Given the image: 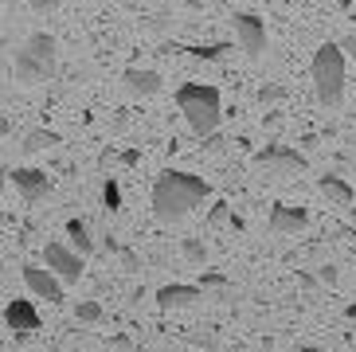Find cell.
<instances>
[{
	"mask_svg": "<svg viewBox=\"0 0 356 352\" xmlns=\"http://www.w3.org/2000/svg\"><path fill=\"white\" fill-rule=\"evenodd\" d=\"M235 35H239V47L251 59H259L262 51H266V24L254 16V12H235Z\"/></svg>",
	"mask_w": 356,
	"mask_h": 352,
	"instance_id": "6",
	"label": "cell"
},
{
	"mask_svg": "<svg viewBox=\"0 0 356 352\" xmlns=\"http://www.w3.org/2000/svg\"><path fill=\"white\" fill-rule=\"evenodd\" d=\"M24 282H28V290H32L35 298L51 301V305L63 301V286H59L63 278H59L55 270H43V266H35V262H28V266H24Z\"/></svg>",
	"mask_w": 356,
	"mask_h": 352,
	"instance_id": "8",
	"label": "cell"
},
{
	"mask_svg": "<svg viewBox=\"0 0 356 352\" xmlns=\"http://www.w3.org/2000/svg\"><path fill=\"white\" fill-rule=\"evenodd\" d=\"M196 301H204V286H180V282H172V286H161L157 290L161 310H188Z\"/></svg>",
	"mask_w": 356,
	"mask_h": 352,
	"instance_id": "12",
	"label": "cell"
},
{
	"mask_svg": "<svg viewBox=\"0 0 356 352\" xmlns=\"http://www.w3.org/2000/svg\"><path fill=\"white\" fill-rule=\"evenodd\" d=\"M314 90H317V102L337 110L345 102V47L341 43H321L314 51Z\"/></svg>",
	"mask_w": 356,
	"mask_h": 352,
	"instance_id": "3",
	"label": "cell"
},
{
	"mask_svg": "<svg viewBox=\"0 0 356 352\" xmlns=\"http://www.w3.org/2000/svg\"><path fill=\"white\" fill-rule=\"evenodd\" d=\"M28 4H32L35 16H51V12L63 8V0H28Z\"/></svg>",
	"mask_w": 356,
	"mask_h": 352,
	"instance_id": "22",
	"label": "cell"
},
{
	"mask_svg": "<svg viewBox=\"0 0 356 352\" xmlns=\"http://www.w3.org/2000/svg\"><path fill=\"white\" fill-rule=\"evenodd\" d=\"M341 47H345V55H353V59H356V35H345V40H341Z\"/></svg>",
	"mask_w": 356,
	"mask_h": 352,
	"instance_id": "27",
	"label": "cell"
},
{
	"mask_svg": "<svg viewBox=\"0 0 356 352\" xmlns=\"http://www.w3.org/2000/svg\"><path fill=\"white\" fill-rule=\"evenodd\" d=\"M345 313H348V317H353V321H356V301H353V305H348V310H345Z\"/></svg>",
	"mask_w": 356,
	"mask_h": 352,
	"instance_id": "29",
	"label": "cell"
},
{
	"mask_svg": "<svg viewBox=\"0 0 356 352\" xmlns=\"http://www.w3.org/2000/svg\"><path fill=\"white\" fill-rule=\"evenodd\" d=\"M74 317L86 321V325H95V321H102V305H98V301H79V305H74Z\"/></svg>",
	"mask_w": 356,
	"mask_h": 352,
	"instance_id": "18",
	"label": "cell"
},
{
	"mask_svg": "<svg viewBox=\"0 0 356 352\" xmlns=\"http://www.w3.org/2000/svg\"><path fill=\"white\" fill-rule=\"evenodd\" d=\"M122 83H126V90L137 94V98H153V94L165 90L161 71H149V67H126V71H122Z\"/></svg>",
	"mask_w": 356,
	"mask_h": 352,
	"instance_id": "11",
	"label": "cell"
},
{
	"mask_svg": "<svg viewBox=\"0 0 356 352\" xmlns=\"http://www.w3.org/2000/svg\"><path fill=\"white\" fill-rule=\"evenodd\" d=\"M317 278H321V286H337V266H321Z\"/></svg>",
	"mask_w": 356,
	"mask_h": 352,
	"instance_id": "25",
	"label": "cell"
},
{
	"mask_svg": "<svg viewBox=\"0 0 356 352\" xmlns=\"http://www.w3.org/2000/svg\"><path fill=\"white\" fill-rule=\"evenodd\" d=\"M8 180L16 184V192H20L24 200H43L51 192V176L43 173V168H12Z\"/></svg>",
	"mask_w": 356,
	"mask_h": 352,
	"instance_id": "10",
	"label": "cell"
},
{
	"mask_svg": "<svg viewBox=\"0 0 356 352\" xmlns=\"http://www.w3.org/2000/svg\"><path fill=\"white\" fill-rule=\"evenodd\" d=\"M211 196V184L204 176H192V173H180V168H165L153 184V216L161 223H177L200 207L204 200Z\"/></svg>",
	"mask_w": 356,
	"mask_h": 352,
	"instance_id": "1",
	"label": "cell"
},
{
	"mask_svg": "<svg viewBox=\"0 0 356 352\" xmlns=\"http://www.w3.org/2000/svg\"><path fill=\"white\" fill-rule=\"evenodd\" d=\"M102 204L110 207V211H118V207H122V188H118L114 176H110V180L102 184Z\"/></svg>",
	"mask_w": 356,
	"mask_h": 352,
	"instance_id": "20",
	"label": "cell"
},
{
	"mask_svg": "<svg viewBox=\"0 0 356 352\" xmlns=\"http://www.w3.org/2000/svg\"><path fill=\"white\" fill-rule=\"evenodd\" d=\"M200 286H204V290H220V294H227V278H223L220 270H204Z\"/></svg>",
	"mask_w": 356,
	"mask_h": 352,
	"instance_id": "21",
	"label": "cell"
},
{
	"mask_svg": "<svg viewBox=\"0 0 356 352\" xmlns=\"http://www.w3.org/2000/svg\"><path fill=\"white\" fill-rule=\"evenodd\" d=\"M317 188H321V192L333 200L337 207H348V204L356 200V192L345 184V180H341V176H321V180H317Z\"/></svg>",
	"mask_w": 356,
	"mask_h": 352,
	"instance_id": "14",
	"label": "cell"
},
{
	"mask_svg": "<svg viewBox=\"0 0 356 352\" xmlns=\"http://www.w3.org/2000/svg\"><path fill=\"white\" fill-rule=\"evenodd\" d=\"M180 250H184V259L196 262V266H200L204 259H208V247H204L200 239H184V243H180Z\"/></svg>",
	"mask_w": 356,
	"mask_h": 352,
	"instance_id": "19",
	"label": "cell"
},
{
	"mask_svg": "<svg viewBox=\"0 0 356 352\" xmlns=\"http://www.w3.org/2000/svg\"><path fill=\"white\" fill-rule=\"evenodd\" d=\"M305 223H309V211H305V207L278 204V207L270 211V231H274V235H298Z\"/></svg>",
	"mask_w": 356,
	"mask_h": 352,
	"instance_id": "13",
	"label": "cell"
},
{
	"mask_svg": "<svg viewBox=\"0 0 356 352\" xmlns=\"http://www.w3.org/2000/svg\"><path fill=\"white\" fill-rule=\"evenodd\" d=\"M43 259H47V270H55L63 282L83 278V255H79V250H67L63 243H47V247H43Z\"/></svg>",
	"mask_w": 356,
	"mask_h": 352,
	"instance_id": "7",
	"label": "cell"
},
{
	"mask_svg": "<svg viewBox=\"0 0 356 352\" xmlns=\"http://www.w3.org/2000/svg\"><path fill=\"white\" fill-rule=\"evenodd\" d=\"M177 106L180 114H184V122H188V129L196 137H216V129H220L223 122V106H220V90L208 83H188L177 90Z\"/></svg>",
	"mask_w": 356,
	"mask_h": 352,
	"instance_id": "2",
	"label": "cell"
},
{
	"mask_svg": "<svg viewBox=\"0 0 356 352\" xmlns=\"http://www.w3.org/2000/svg\"><path fill=\"white\" fill-rule=\"evenodd\" d=\"M254 168H262V173H270V176H293V173H305L309 161L286 145H266L262 153H254Z\"/></svg>",
	"mask_w": 356,
	"mask_h": 352,
	"instance_id": "5",
	"label": "cell"
},
{
	"mask_svg": "<svg viewBox=\"0 0 356 352\" xmlns=\"http://www.w3.org/2000/svg\"><path fill=\"white\" fill-rule=\"evenodd\" d=\"M118 255H122V262H126V270H137V266H141V262H137V255H134V250H118Z\"/></svg>",
	"mask_w": 356,
	"mask_h": 352,
	"instance_id": "26",
	"label": "cell"
},
{
	"mask_svg": "<svg viewBox=\"0 0 356 352\" xmlns=\"http://www.w3.org/2000/svg\"><path fill=\"white\" fill-rule=\"evenodd\" d=\"M51 145H59V134H51V129H32V134L24 137L28 153H40V149H51Z\"/></svg>",
	"mask_w": 356,
	"mask_h": 352,
	"instance_id": "17",
	"label": "cell"
},
{
	"mask_svg": "<svg viewBox=\"0 0 356 352\" xmlns=\"http://www.w3.org/2000/svg\"><path fill=\"white\" fill-rule=\"evenodd\" d=\"M55 74V35L32 31L28 43L16 51V79L20 83H47Z\"/></svg>",
	"mask_w": 356,
	"mask_h": 352,
	"instance_id": "4",
	"label": "cell"
},
{
	"mask_svg": "<svg viewBox=\"0 0 356 352\" xmlns=\"http://www.w3.org/2000/svg\"><path fill=\"white\" fill-rule=\"evenodd\" d=\"M298 282H302L305 290H314V286H317V282H321V278H314V274H298Z\"/></svg>",
	"mask_w": 356,
	"mask_h": 352,
	"instance_id": "28",
	"label": "cell"
},
{
	"mask_svg": "<svg viewBox=\"0 0 356 352\" xmlns=\"http://www.w3.org/2000/svg\"><path fill=\"white\" fill-rule=\"evenodd\" d=\"M67 239H71V247L79 250V255H90L95 250V239H90V227H86L83 219H67Z\"/></svg>",
	"mask_w": 356,
	"mask_h": 352,
	"instance_id": "16",
	"label": "cell"
},
{
	"mask_svg": "<svg viewBox=\"0 0 356 352\" xmlns=\"http://www.w3.org/2000/svg\"><path fill=\"white\" fill-rule=\"evenodd\" d=\"M286 98V86H262L259 90V102L266 106V102H282Z\"/></svg>",
	"mask_w": 356,
	"mask_h": 352,
	"instance_id": "23",
	"label": "cell"
},
{
	"mask_svg": "<svg viewBox=\"0 0 356 352\" xmlns=\"http://www.w3.org/2000/svg\"><path fill=\"white\" fill-rule=\"evenodd\" d=\"M208 223H211V227H220V223H227V204H223V200H216V204H211Z\"/></svg>",
	"mask_w": 356,
	"mask_h": 352,
	"instance_id": "24",
	"label": "cell"
},
{
	"mask_svg": "<svg viewBox=\"0 0 356 352\" xmlns=\"http://www.w3.org/2000/svg\"><path fill=\"white\" fill-rule=\"evenodd\" d=\"M4 325H8L16 337H32L35 329H40V313H35L32 301L24 298H12L8 305H4Z\"/></svg>",
	"mask_w": 356,
	"mask_h": 352,
	"instance_id": "9",
	"label": "cell"
},
{
	"mask_svg": "<svg viewBox=\"0 0 356 352\" xmlns=\"http://www.w3.org/2000/svg\"><path fill=\"white\" fill-rule=\"evenodd\" d=\"M165 51H188V55H196V59L216 63V59H223L227 51H235V43H196V47H172V43H165Z\"/></svg>",
	"mask_w": 356,
	"mask_h": 352,
	"instance_id": "15",
	"label": "cell"
}]
</instances>
